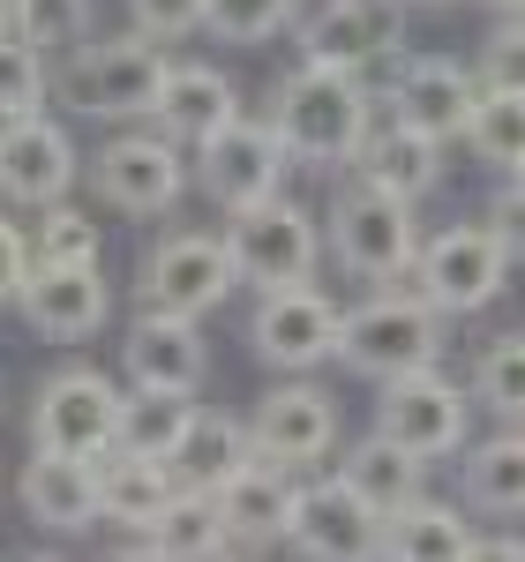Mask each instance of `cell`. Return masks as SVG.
Returning <instances> with one entry per match:
<instances>
[{
	"mask_svg": "<svg viewBox=\"0 0 525 562\" xmlns=\"http://www.w3.org/2000/svg\"><path fill=\"white\" fill-rule=\"evenodd\" d=\"M241 465H256L248 420H233V413H219V405H196V420H188V435H180V450H174L180 487H211V495H219Z\"/></svg>",
	"mask_w": 525,
	"mask_h": 562,
	"instance_id": "obj_28",
	"label": "cell"
},
{
	"mask_svg": "<svg viewBox=\"0 0 525 562\" xmlns=\"http://www.w3.org/2000/svg\"><path fill=\"white\" fill-rule=\"evenodd\" d=\"M196 150H180L174 135H158L150 121L143 128H121L105 135L98 150H90V188H98V203L121 217H166L188 195V180H196V166H188Z\"/></svg>",
	"mask_w": 525,
	"mask_h": 562,
	"instance_id": "obj_6",
	"label": "cell"
},
{
	"mask_svg": "<svg viewBox=\"0 0 525 562\" xmlns=\"http://www.w3.org/2000/svg\"><path fill=\"white\" fill-rule=\"evenodd\" d=\"M481 166H518L525 158V90H481V105H473V121L458 135Z\"/></svg>",
	"mask_w": 525,
	"mask_h": 562,
	"instance_id": "obj_31",
	"label": "cell"
},
{
	"mask_svg": "<svg viewBox=\"0 0 525 562\" xmlns=\"http://www.w3.org/2000/svg\"><path fill=\"white\" fill-rule=\"evenodd\" d=\"M286 173H293V150H286L278 121H248V113L225 121V128L196 150V188H203L225 217L248 211V203L286 195Z\"/></svg>",
	"mask_w": 525,
	"mask_h": 562,
	"instance_id": "obj_12",
	"label": "cell"
},
{
	"mask_svg": "<svg viewBox=\"0 0 525 562\" xmlns=\"http://www.w3.org/2000/svg\"><path fill=\"white\" fill-rule=\"evenodd\" d=\"M458 495L481 518H525V428H495L458 450Z\"/></svg>",
	"mask_w": 525,
	"mask_h": 562,
	"instance_id": "obj_26",
	"label": "cell"
},
{
	"mask_svg": "<svg viewBox=\"0 0 525 562\" xmlns=\"http://www.w3.org/2000/svg\"><path fill=\"white\" fill-rule=\"evenodd\" d=\"M31 233L15 225V217H0V307H15V293H23V278H31Z\"/></svg>",
	"mask_w": 525,
	"mask_h": 562,
	"instance_id": "obj_39",
	"label": "cell"
},
{
	"mask_svg": "<svg viewBox=\"0 0 525 562\" xmlns=\"http://www.w3.org/2000/svg\"><path fill=\"white\" fill-rule=\"evenodd\" d=\"M293 503H301V473L293 465H241V473L219 487V510L233 548H286V525H293Z\"/></svg>",
	"mask_w": 525,
	"mask_h": 562,
	"instance_id": "obj_22",
	"label": "cell"
},
{
	"mask_svg": "<svg viewBox=\"0 0 525 562\" xmlns=\"http://www.w3.org/2000/svg\"><path fill=\"white\" fill-rule=\"evenodd\" d=\"M98 487H105V525H121V532H150L158 510L180 495V473L174 458H150V450H105L98 458Z\"/></svg>",
	"mask_w": 525,
	"mask_h": 562,
	"instance_id": "obj_25",
	"label": "cell"
},
{
	"mask_svg": "<svg viewBox=\"0 0 525 562\" xmlns=\"http://www.w3.org/2000/svg\"><path fill=\"white\" fill-rule=\"evenodd\" d=\"M121 375H129V383H166V390H203V375H211L203 315L135 307L129 338H121Z\"/></svg>",
	"mask_w": 525,
	"mask_h": 562,
	"instance_id": "obj_20",
	"label": "cell"
},
{
	"mask_svg": "<svg viewBox=\"0 0 525 562\" xmlns=\"http://www.w3.org/2000/svg\"><path fill=\"white\" fill-rule=\"evenodd\" d=\"M203 8L211 0H129V23L143 38H188V31H203Z\"/></svg>",
	"mask_w": 525,
	"mask_h": 562,
	"instance_id": "obj_38",
	"label": "cell"
},
{
	"mask_svg": "<svg viewBox=\"0 0 525 562\" xmlns=\"http://www.w3.org/2000/svg\"><path fill=\"white\" fill-rule=\"evenodd\" d=\"M166 76H174L166 45L143 38V31H129V38H83L68 53H53V98L68 113H83V121H113V128L150 121Z\"/></svg>",
	"mask_w": 525,
	"mask_h": 562,
	"instance_id": "obj_2",
	"label": "cell"
},
{
	"mask_svg": "<svg viewBox=\"0 0 525 562\" xmlns=\"http://www.w3.org/2000/svg\"><path fill=\"white\" fill-rule=\"evenodd\" d=\"M23 495V518L53 532V540H76L90 525H105V487H98V458H68V450H31V465L15 480Z\"/></svg>",
	"mask_w": 525,
	"mask_h": 562,
	"instance_id": "obj_18",
	"label": "cell"
},
{
	"mask_svg": "<svg viewBox=\"0 0 525 562\" xmlns=\"http://www.w3.org/2000/svg\"><path fill=\"white\" fill-rule=\"evenodd\" d=\"M511 188H518V195H525V158H518V166H511Z\"/></svg>",
	"mask_w": 525,
	"mask_h": 562,
	"instance_id": "obj_43",
	"label": "cell"
},
{
	"mask_svg": "<svg viewBox=\"0 0 525 562\" xmlns=\"http://www.w3.org/2000/svg\"><path fill=\"white\" fill-rule=\"evenodd\" d=\"M76 173H83V158H76V135L60 121H45V113L0 121V195L8 203L45 211V203H60L76 188Z\"/></svg>",
	"mask_w": 525,
	"mask_h": 562,
	"instance_id": "obj_17",
	"label": "cell"
},
{
	"mask_svg": "<svg viewBox=\"0 0 525 562\" xmlns=\"http://www.w3.org/2000/svg\"><path fill=\"white\" fill-rule=\"evenodd\" d=\"M383 98H391L398 121H413V128L458 143V135H466V121H473V105H481V76H473V60H450V53H413Z\"/></svg>",
	"mask_w": 525,
	"mask_h": 562,
	"instance_id": "obj_19",
	"label": "cell"
},
{
	"mask_svg": "<svg viewBox=\"0 0 525 562\" xmlns=\"http://www.w3.org/2000/svg\"><path fill=\"white\" fill-rule=\"evenodd\" d=\"M338 480H346L368 510H383V525H391L405 503H421V495H428V458H413L405 442H391L383 428H368L360 442L338 450Z\"/></svg>",
	"mask_w": 525,
	"mask_h": 562,
	"instance_id": "obj_23",
	"label": "cell"
},
{
	"mask_svg": "<svg viewBox=\"0 0 525 562\" xmlns=\"http://www.w3.org/2000/svg\"><path fill=\"white\" fill-rule=\"evenodd\" d=\"M473 76H481V90H525V15H503L481 38Z\"/></svg>",
	"mask_w": 525,
	"mask_h": 562,
	"instance_id": "obj_37",
	"label": "cell"
},
{
	"mask_svg": "<svg viewBox=\"0 0 525 562\" xmlns=\"http://www.w3.org/2000/svg\"><path fill=\"white\" fill-rule=\"evenodd\" d=\"M443 315L428 293L413 285H376L360 307H346L338 323V368L368 375V383H391V375H413V368H436L443 360Z\"/></svg>",
	"mask_w": 525,
	"mask_h": 562,
	"instance_id": "obj_3",
	"label": "cell"
},
{
	"mask_svg": "<svg viewBox=\"0 0 525 562\" xmlns=\"http://www.w3.org/2000/svg\"><path fill=\"white\" fill-rule=\"evenodd\" d=\"M121 397L105 368H60L31 397V450H68V458H105L121 442Z\"/></svg>",
	"mask_w": 525,
	"mask_h": 562,
	"instance_id": "obj_11",
	"label": "cell"
},
{
	"mask_svg": "<svg viewBox=\"0 0 525 562\" xmlns=\"http://www.w3.org/2000/svg\"><path fill=\"white\" fill-rule=\"evenodd\" d=\"M421 256V217L405 195H391L383 180L346 173V188L331 195V262L346 278H368V285H398Z\"/></svg>",
	"mask_w": 525,
	"mask_h": 562,
	"instance_id": "obj_5",
	"label": "cell"
},
{
	"mask_svg": "<svg viewBox=\"0 0 525 562\" xmlns=\"http://www.w3.org/2000/svg\"><path fill=\"white\" fill-rule=\"evenodd\" d=\"M481 548V532H473V518L458 510V503H405L391 525H383V555L391 562H466Z\"/></svg>",
	"mask_w": 525,
	"mask_h": 562,
	"instance_id": "obj_29",
	"label": "cell"
},
{
	"mask_svg": "<svg viewBox=\"0 0 525 562\" xmlns=\"http://www.w3.org/2000/svg\"><path fill=\"white\" fill-rule=\"evenodd\" d=\"M31 256H38V262H98V256H105V233H98V217H90V211H76V203L60 195V203H45V211H38Z\"/></svg>",
	"mask_w": 525,
	"mask_h": 562,
	"instance_id": "obj_35",
	"label": "cell"
},
{
	"mask_svg": "<svg viewBox=\"0 0 525 562\" xmlns=\"http://www.w3.org/2000/svg\"><path fill=\"white\" fill-rule=\"evenodd\" d=\"M225 121H241V90H233V76L211 68V60H174V76H166L158 105H150V128L174 135L180 150H203Z\"/></svg>",
	"mask_w": 525,
	"mask_h": 562,
	"instance_id": "obj_21",
	"label": "cell"
},
{
	"mask_svg": "<svg viewBox=\"0 0 525 562\" xmlns=\"http://www.w3.org/2000/svg\"><path fill=\"white\" fill-rule=\"evenodd\" d=\"M488 8H495V15H525V0H488Z\"/></svg>",
	"mask_w": 525,
	"mask_h": 562,
	"instance_id": "obj_41",
	"label": "cell"
},
{
	"mask_svg": "<svg viewBox=\"0 0 525 562\" xmlns=\"http://www.w3.org/2000/svg\"><path fill=\"white\" fill-rule=\"evenodd\" d=\"M0 31H15V0H0Z\"/></svg>",
	"mask_w": 525,
	"mask_h": 562,
	"instance_id": "obj_42",
	"label": "cell"
},
{
	"mask_svg": "<svg viewBox=\"0 0 525 562\" xmlns=\"http://www.w3.org/2000/svg\"><path fill=\"white\" fill-rule=\"evenodd\" d=\"M286 548L308 555V562H368V555H383V510H368L338 473L301 480Z\"/></svg>",
	"mask_w": 525,
	"mask_h": 562,
	"instance_id": "obj_15",
	"label": "cell"
},
{
	"mask_svg": "<svg viewBox=\"0 0 525 562\" xmlns=\"http://www.w3.org/2000/svg\"><path fill=\"white\" fill-rule=\"evenodd\" d=\"M129 555H158V562H211V555H233V532H225V510L211 487H180L174 503L158 510L150 532H135Z\"/></svg>",
	"mask_w": 525,
	"mask_h": 562,
	"instance_id": "obj_27",
	"label": "cell"
},
{
	"mask_svg": "<svg viewBox=\"0 0 525 562\" xmlns=\"http://www.w3.org/2000/svg\"><path fill=\"white\" fill-rule=\"evenodd\" d=\"M473 555H511V562H525V540H518V532H503V540H481Z\"/></svg>",
	"mask_w": 525,
	"mask_h": 562,
	"instance_id": "obj_40",
	"label": "cell"
},
{
	"mask_svg": "<svg viewBox=\"0 0 525 562\" xmlns=\"http://www.w3.org/2000/svg\"><path fill=\"white\" fill-rule=\"evenodd\" d=\"M376 428L405 442L413 458H458L473 442V383L443 375V368H413V375H391L383 397H376Z\"/></svg>",
	"mask_w": 525,
	"mask_h": 562,
	"instance_id": "obj_10",
	"label": "cell"
},
{
	"mask_svg": "<svg viewBox=\"0 0 525 562\" xmlns=\"http://www.w3.org/2000/svg\"><path fill=\"white\" fill-rule=\"evenodd\" d=\"M346 173H368L383 180L391 195H405V203H421V195H436L443 188V135L413 128V121H376L368 128V143H360V158H353Z\"/></svg>",
	"mask_w": 525,
	"mask_h": 562,
	"instance_id": "obj_24",
	"label": "cell"
},
{
	"mask_svg": "<svg viewBox=\"0 0 525 562\" xmlns=\"http://www.w3.org/2000/svg\"><path fill=\"white\" fill-rule=\"evenodd\" d=\"M301 23V0H211L203 8V31L225 45H270Z\"/></svg>",
	"mask_w": 525,
	"mask_h": 562,
	"instance_id": "obj_34",
	"label": "cell"
},
{
	"mask_svg": "<svg viewBox=\"0 0 525 562\" xmlns=\"http://www.w3.org/2000/svg\"><path fill=\"white\" fill-rule=\"evenodd\" d=\"M511 262H518V248H511L495 225H443V233L421 240L405 285L428 293L443 315H481V307L511 285Z\"/></svg>",
	"mask_w": 525,
	"mask_h": 562,
	"instance_id": "obj_7",
	"label": "cell"
},
{
	"mask_svg": "<svg viewBox=\"0 0 525 562\" xmlns=\"http://www.w3.org/2000/svg\"><path fill=\"white\" fill-rule=\"evenodd\" d=\"M473 405H488L503 428H525V338H495L473 360Z\"/></svg>",
	"mask_w": 525,
	"mask_h": 562,
	"instance_id": "obj_32",
	"label": "cell"
},
{
	"mask_svg": "<svg viewBox=\"0 0 525 562\" xmlns=\"http://www.w3.org/2000/svg\"><path fill=\"white\" fill-rule=\"evenodd\" d=\"M196 420V390H166V383H129L121 397V450H150V458H174L180 435Z\"/></svg>",
	"mask_w": 525,
	"mask_h": 562,
	"instance_id": "obj_30",
	"label": "cell"
},
{
	"mask_svg": "<svg viewBox=\"0 0 525 562\" xmlns=\"http://www.w3.org/2000/svg\"><path fill=\"white\" fill-rule=\"evenodd\" d=\"M293 38H301V60L346 68V76H360L376 98H383V90L398 83V68L413 60V53H405V0H315V8H301Z\"/></svg>",
	"mask_w": 525,
	"mask_h": 562,
	"instance_id": "obj_4",
	"label": "cell"
},
{
	"mask_svg": "<svg viewBox=\"0 0 525 562\" xmlns=\"http://www.w3.org/2000/svg\"><path fill=\"white\" fill-rule=\"evenodd\" d=\"M15 31L38 53H68L90 38V0H15Z\"/></svg>",
	"mask_w": 525,
	"mask_h": 562,
	"instance_id": "obj_36",
	"label": "cell"
},
{
	"mask_svg": "<svg viewBox=\"0 0 525 562\" xmlns=\"http://www.w3.org/2000/svg\"><path fill=\"white\" fill-rule=\"evenodd\" d=\"M338 323H346V307H338L323 285H315V278H308V285L256 293L248 346H256L262 368H278V375H308V368L338 360Z\"/></svg>",
	"mask_w": 525,
	"mask_h": 562,
	"instance_id": "obj_13",
	"label": "cell"
},
{
	"mask_svg": "<svg viewBox=\"0 0 525 562\" xmlns=\"http://www.w3.org/2000/svg\"><path fill=\"white\" fill-rule=\"evenodd\" d=\"M270 121L286 135L293 166H315V173H346L360 158V143L376 128V90L346 76V68H323V60H301L278 98H270Z\"/></svg>",
	"mask_w": 525,
	"mask_h": 562,
	"instance_id": "obj_1",
	"label": "cell"
},
{
	"mask_svg": "<svg viewBox=\"0 0 525 562\" xmlns=\"http://www.w3.org/2000/svg\"><path fill=\"white\" fill-rule=\"evenodd\" d=\"M248 435H256V458L293 465V473H315V465L338 450V405H331V390H315V383L293 375V383H270L256 397Z\"/></svg>",
	"mask_w": 525,
	"mask_h": 562,
	"instance_id": "obj_16",
	"label": "cell"
},
{
	"mask_svg": "<svg viewBox=\"0 0 525 562\" xmlns=\"http://www.w3.org/2000/svg\"><path fill=\"white\" fill-rule=\"evenodd\" d=\"M225 240H233V270H241V285H256V293L308 285L315 262H323V225H315V211H301L293 195H270V203L233 211Z\"/></svg>",
	"mask_w": 525,
	"mask_h": 562,
	"instance_id": "obj_8",
	"label": "cell"
},
{
	"mask_svg": "<svg viewBox=\"0 0 525 562\" xmlns=\"http://www.w3.org/2000/svg\"><path fill=\"white\" fill-rule=\"evenodd\" d=\"M405 8H450V0H405Z\"/></svg>",
	"mask_w": 525,
	"mask_h": 562,
	"instance_id": "obj_44",
	"label": "cell"
},
{
	"mask_svg": "<svg viewBox=\"0 0 525 562\" xmlns=\"http://www.w3.org/2000/svg\"><path fill=\"white\" fill-rule=\"evenodd\" d=\"M15 307L31 323V338H45V346H90L113 315V285L98 262H31Z\"/></svg>",
	"mask_w": 525,
	"mask_h": 562,
	"instance_id": "obj_14",
	"label": "cell"
},
{
	"mask_svg": "<svg viewBox=\"0 0 525 562\" xmlns=\"http://www.w3.org/2000/svg\"><path fill=\"white\" fill-rule=\"evenodd\" d=\"M233 293L241 270L225 233H166L135 270V307H166V315H219Z\"/></svg>",
	"mask_w": 525,
	"mask_h": 562,
	"instance_id": "obj_9",
	"label": "cell"
},
{
	"mask_svg": "<svg viewBox=\"0 0 525 562\" xmlns=\"http://www.w3.org/2000/svg\"><path fill=\"white\" fill-rule=\"evenodd\" d=\"M53 98V68L45 53L23 31H0V121H23V113H45Z\"/></svg>",
	"mask_w": 525,
	"mask_h": 562,
	"instance_id": "obj_33",
	"label": "cell"
}]
</instances>
